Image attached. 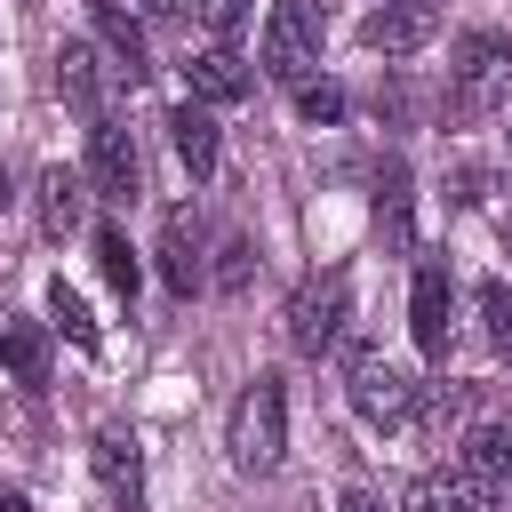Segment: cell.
<instances>
[{
    "label": "cell",
    "instance_id": "13",
    "mask_svg": "<svg viewBox=\"0 0 512 512\" xmlns=\"http://www.w3.org/2000/svg\"><path fill=\"white\" fill-rule=\"evenodd\" d=\"M168 144H176V160H184L192 176H216V160H224V136H216V112H208L200 96L168 112Z\"/></svg>",
    "mask_w": 512,
    "mask_h": 512
},
{
    "label": "cell",
    "instance_id": "5",
    "mask_svg": "<svg viewBox=\"0 0 512 512\" xmlns=\"http://www.w3.org/2000/svg\"><path fill=\"white\" fill-rule=\"evenodd\" d=\"M344 312H352V280H344V272L304 280V288L288 296V344H296L304 360H320V352L344 336Z\"/></svg>",
    "mask_w": 512,
    "mask_h": 512
},
{
    "label": "cell",
    "instance_id": "19",
    "mask_svg": "<svg viewBox=\"0 0 512 512\" xmlns=\"http://www.w3.org/2000/svg\"><path fill=\"white\" fill-rule=\"evenodd\" d=\"M96 272L112 280V296H136V248L120 224H96Z\"/></svg>",
    "mask_w": 512,
    "mask_h": 512
},
{
    "label": "cell",
    "instance_id": "17",
    "mask_svg": "<svg viewBox=\"0 0 512 512\" xmlns=\"http://www.w3.org/2000/svg\"><path fill=\"white\" fill-rule=\"evenodd\" d=\"M480 488H512V432L504 424H480L472 440H464V456H456Z\"/></svg>",
    "mask_w": 512,
    "mask_h": 512
},
{
    "label": "cell",
    "instance_id": "6",
    "mask_svg": "<svg viewBox=\"0 0 512 512\" xmlns=\"http://www.w3.org/2000/svg\"><path fill=\"white\" fill-rule=\"evenodd\" d=\"M136 144H128V128L120 120H88V184H96V200H136Z\"/></svg>",
    "mask_w": 512,
    "mask_h": 512
},
{
    "label": "cell",
    "instance_id": "9",
    "mask_svg": "<svg viewBox=\"0 0 512 512\" xmlns=\"http://www.w3.org/2000/svg\"><path fill=\"white\" fill-rule=\"evenodd\" d=\"M408 328L424 360H448V264H416L408 280Z\"/></svg>",
    "mask_w": 512,
    "mask_h": 512
},
{
    "label": "cell",
    "instance_id": "29",
    "mask_svg": "<svg viewBox=\"0 0 512 512\" xmlns=\"http://www.w3.org/2000/svg\"><path fill=\"white\" fill-rule=\"evenodd\" d=\"M0 208H8V168H0Z\"/></svg>",
    "mask_w": 512,
    "mask_h": 512
},
{
    "label": "cell",
    "instance_id": "4",
    "mask_svg": "<svg viewBox=\"0 0 512 512\" xmlns=\"http://www.w3.org/2000/svg\"><path fill=\"white\" fill-rule=\"evenodd\" d=\"M320 40H328V8L320 0H272V16H264V72L272 80H304L320 64Z\"/></svg>",
    "mask_w": 512,
    "mask_h": 512
},
{
    "label": "cell",
    "instance_id": "15",
    "mask_svg": "<svg viewBox=\"0 0 512 512\" xmlns=\"http://www.w3.org/2000/svg\"><path fill=\"white\" fill-rule=\"evenodd\" d=\"M56 88H64V104H80L88 120L104 112V56L88 48V40H64L56 48Z\"/></svg>",
    "mask_w": 512,
    "mask_h": 512
},
{
    "label": "cell",
    "instance_id": "23",
    "mask_svg": "<svg viewBox=\"0 0 512 512\" xmlns=\"http://www.w3.org/2000/svg\"><path fill=\"white\" fill-rule=\"evenodd\" d=\"M480 320H488V344H496V352H512V288H504V280H488V288H480Z\"/></svg>",
    "mask_w": 512,
    "mask_h": 512
},
{
    "label": "cell",
    "instance_id": "21",
    "mask_svg": "<svg viewBox=\"0 0 512 512\" xmlns=\"http://www.w3.org/2000/svg\"><path fill=\"white\" fill-rule=\"evenodd\" d=\"M376 224H384L392 248H408V168H400V160H392L384 184H376Z\"/></svg>",
    "mask_w": 512,
    "mask_h": 512
},
{
    "label": "cell",
    "instance_id": "16",
    "mask_svg": "<svg viewBox=\"0 0 512 512\" xmlns=\"http://www.w3.org/2000/svg\"><path fill=\"white\" fill-rule=\"evenodd\" d=\"M160 280H168L176 296L200 288V224H192V208H176L168 232H160Z\"/></svg>",
    "mask_w": 512,
    "mask_h": 512
},
{
    "label": "cell",
    "instance_id": "25",
    "mask_svg": "<svg viewBox=\"0 0 512 512\" xmlns=\"http://www.w3.org/2000/svg\"><path fill=\"white\" fill-rule=\"evenodd\" d=\"M248 8H256V0H208V24H216V40H232V32L248 24Z\"/></svg>",
    "mask_w": 512,
    "mask_h": 512
},
{
    "label": "cell",
    "instance_id": "18",
    "mask_svg": "<svg viewBox=\"0 0 512 512\" xmlns=\"http://www.w3.org/2000/svg\"><path fill=\"white\" fill-rule=\"evenodd\" d=\"M0 360H8V376L32 384V392L48 384V336H40V328H8V336H0Z\"/></svg>",
    "mask_w": 512,
    "mask_h": 512
},
{
    "label": "cell",
    "instance_id": "2",
    "mask_svg": "<svg viewBox=\"0 0 512 512\" xmlns=\"http://www.w3.org/2000/svg\"><path fill=\"white\" fill-rule=\"evenodd\" d=\"M344 400H352V416H368V424H408V416H416V376H408L392 352L352 344V352H344Z\"/></svg>",
    "mask_w": 512,
    "mask_h": 512
},
{
    "label": "cell",
    "instance_id": "3",
    "mask_svg": "<svg viewBox=\"0 0 512 512\" xmlns=\"http://www.w3.org/2000/svg\"><path fill=\"white\" fill-rule=\"evenodd\" d=\"M456 120H488V112H512V40L504 32H464L456 48Z\"/></svg>",
    "mask_w": 512,
    "mask_h": 512
},
{
    "label": "cell",
    "instance_id": "7",
    "mask_svg": "<svg viewBox=\"0 0 512 512\" xmlns=\"http://www.w3.org/2000/svg\"><path fill=\"white\" fill-rule=\"evenodd\" d=\"M432 32H440V0H384V8L360 24V40H368L376 56H416Z\"/></svg>",
    "mask_w": 512,
    "mask_h": 512
},
{
    "label": "cell",
    "instance_id": "10",
    "mask_svg": "<svg viewBox=\"0 0 512 512\" xmlns=\"http://www.w3.org/2000/svg\"><path fill=\"white\" fill-rule=\"evenodd\" d=\"M88 464H96V480H104V496H112L120 512L144 504V456H136L128 432H96V440H88Z\"/></svg>",
    "mask_w": 512,
    "mask_h": 512
},
{
    "label": "cell",
    "instance_id": "11",
    "mask_svg": "<svg viewBox=\"0 0 512 512\" xmlns=\"http://www.w3.org/2000/svg\"><path fill=\"white\" fill-rule=\"evenodd\" d=\"M88 24H96V40H104V56H112V72H120V80H144V72H152L144 24H136L120 0H88Z\"/></svg>",
    "mask_w": 512,
    "mask_h": 512
},
{
    "label": "cell",
    "instance_id": "28",
    "mask_svg": "<svg viewBox=\"0 0 512 512\" xmlns=\"http://www.w3.org/2000/svg\"><path fill=\"white\" fill-rule=\"evenodd\" d=\"M0 512H32V504H24V496H16V488H8V496H0Z\"/></svg>",
    "mask_w": 512,
    "mask_h": 512
},
{
    "label": "cell",
    "instance_id": "14",
    "mask_svg": "<svg viewBox=\"0 0 512 512\" xmlns=\"http://www.w3.org/2000/svg\"><path fill=\"white\" fill-rule=\"evenodd\" d=\"M80 216H88V176L80 168H40V232L48 240H64V232H80Z\"/></svg>",
    "mask_w": 512,
    "mask_h": 512
},
{
    "label": "cell",
    "instance_id": "8",
    "mask_svg": "<svg viewBox=\"0 0 512 512\" xmlns=\"http://www.w3.org/2000/svg\"><path fill=\"white\" fill-rule=\"evenodd\" d=\"M184 80H192V96H200V104H240V96L256 88V72H248V56H240L232 40L192 48V56H184Z\"/></svg>",
    "mask_w": 512,
    "mask_h": 512
},
{
    "label": "cell",
    "instance_id": "26",
    "mask_svg": "<svg viewBox=\"0 0 512 512\" xmlns=\"http://www.w3.org/2000/svg\"><path fill=\"white\" fill-rule=\"evenodd\" d=\"M336 512H384V504H376L368 488H344V496H336Z\"/></svg>",
    "mask_w": 512,
    "mask_h": 512
},
{
    "label": "cell",
    "instance_id": "12",
    "mask_svg": "<svg viewBox=\"0 0 512 512\" xmlns=\"http://www.w3.org/2000/svg\"><path fill=\"white\" fill-rule=\"evenodd\" d=\"M400 512H488V488L464 472V464H440V472H416Z\"/></svg>",
    "mask_w": 512,
    "mask_h": 512
},
{
    "label": "cell",
    "instance_id": "22",
    "mask_svg": "<svg viewBox=\"0 0 512 512\" xmlns=\"http://www.w3.org/2000/svg\"><path fill=\"white\" fill-rule=\"evenodd\" d=\"M296 120L304 128H336L344 120V88L336 80H296Z\"/></svg>",
    "mask_w": 512,
    "mask_h": 512
},
{
    "label": "cell",
    "instance_id": "24",
    "mask_svg": "<svg viewBox=\"0 0 512 512\" xmlns=\"http://www.w3.org/2000/svg\"><path fill=\"white\" fill-rule=\"evenodd\" d=\"M248 264H256V248L232 232V240H224V264H216V288H248Z\"/></svg>",
    "mask_w": 512,
    "mask_h": 512
},
{
    "label": "cell",
    "instance_id": "27",
    "mask_svg": "<svg viewBox=\"0 0 512 512\" xmlns=\"http://www.w3.org/2000/svg\"><path fill=\"white\" fill-rule=\"evenodd\" d=\"M144 8H152V16H168V24H176V16H184V8H192V0H144Z\"/></svg>",
    "mask_w": 512,
    "mask_h": 512
},
{
    "label": "cell",
    "instance_id": "20",
    "mask_svg": "<svg viewBox=\"0 0 512 512\" xmlns=\"http://www.w3.org/2000/svg\"><path fill=\"white\" fill-rule=\"evenodd\" d=\"M48 328H56V336H72L80 352H96V320H88V296H80V288H64V280L48 288Z\"/></svg>",
    "mask_w": 512,
    "mask_h": 512
},
{
    "label": "cell",
    "instance_id": "1",
    "mask_svg": "<svg viewBox=\"0 0 512 512\" xmlns=\"http://www.w3.org/2000/svg\"><path fill=\"white\" fill-rule=\"evenodd\" d=\"M224 448H232V472H248V480H264V472H280V456H288V384L264 368L248 392H240V408H232V432H224Z\"/></svg>",
    "mask_w": 512,
    "mask_h": 512
}]
</instances>
